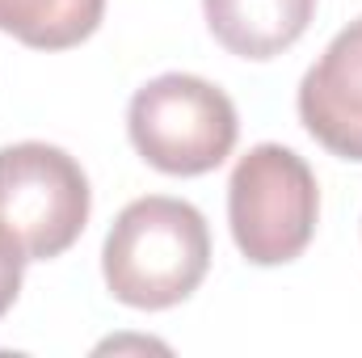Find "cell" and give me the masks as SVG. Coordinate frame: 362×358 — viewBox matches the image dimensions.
Here are the masks:
<instances>
[{"label": "cell", "mask_w": 362, "mask_h": 358, "mask_svg": "<svg viewBox=\"0 0 362 358\" xmlns=\"http://www.w3.org/2000/svg\"><path fill=\"white\" fill-rule=\"evenodd\" d=\"M211 270V232L198 207L148 194L118 211L101 245V274L118 304L165 312L189 299Z\"/></svg>", "instance_id": "6da1fadb"}, {"label": "cell", "mask_w": 362, "mask_h": 358, "mask_svg": "<svg viewBox=\"0 0 362 358\" xmlns=\"http://www.w3.org/2000/svg\"><path fill=\"white\" fill-rule=\"evenodd\" d=\"M127 135L152 169L169 178H202L232 156L240 122L219 85L189 72H165L135 89Z\"/></svg>", "instance_id": "7a4b0ae2"}, {"label": "cell", "mask_w": 362, "mask_h": 358, "mask_svg": "<svg viewBox=\"0 0 362 358\" xmlns=\"http://www.w3.org/2000/svg\"><path fill=\"white\" fill-rule=\"evenodd\" d=\"M320 219V185L308 161L282 144L249 148L228 181V224L245 262L286 266L295 262Z\"/></svg>", "instance_id": "3957f363"}, {"label": "cell", "mask_w": 362, "mask_h": 358, "mask_svg": "<svg viewBox=\"0 0 362 358\" xmlns=\"http://www.w3.org/2000/svg\"><path fill=\"white\" fill-rule=\"evenodd\" d=\"M93 190L76 156L55 144L0 148V228L21 245L25 262L68 253L89 224Z\"/></svg>", "instance_id": "277c9868"}, {"label": "cell", "mask_w": 362, "mask_h": 358, "mask_svg": "<svg viewBox=\"0 0 362 358\" xmlns=\"http://www.w3.org/2000/svg\"><path fill=\"white\" fill-rule=\"evenodd\" d=\"M299 122L325 152L362 165V17L350 21L303 72Z\"/></svg>", "instance_id": "5b68a950"}, {"label": "cell", "mask_w": 362, "mask_h": 358, "mask_svg": "<svg viewBox=\"0 0 362 358\" xmlns=\"http://www.w3.org/2000/svg\"><path fill=\"white\" fill-rule=\"evenodd\" d=\"M202 17L232 55L274 59L308 34L316 0H202Z\"/></svg>", "instance_id": "8992f818"}, {"label": "cell", "mask_w": 362, "mask_h": 358, "mask_svg": "<svg viewBox=\"0 0 362 358\" xmlns=\"http://www.w3.org/2000/svg\"><path fill=\"white\" fill-rule=\"evenodd\" d=\"M105 0H0V34L34 51H68L97 34Z\"/></svg>", "instance_id": "52a82bcc"}, {"label": "cell", "mask_w": 362, "mask_h": 358, "mask_svg": "<svg viewBox=\"0 0 362 358\" xmlns=\"http://www.w3.org/2000/svg\"><path fill=\"white\" fill-rule=\"evenodd\" d=\"M21 274H25V253H21V245L0 228V316L17 304V295H21Z\"/></svg>", "instance_id": "ba28073f"}]
</instances>
